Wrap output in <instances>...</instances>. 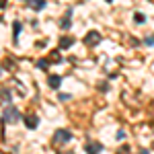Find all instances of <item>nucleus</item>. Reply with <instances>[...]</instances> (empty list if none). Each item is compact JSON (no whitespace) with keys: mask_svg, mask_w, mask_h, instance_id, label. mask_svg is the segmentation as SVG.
<instances>
[{"mask_svg":"<svg viewBox=\"0 0 154 154\" xmlns=\"http://www.w3.org/2000/svg\"><path fill=\"white\" fill-rule=\"evenodd\" d=\"M99 43H101V33H99V31H88V33L84 35V45L95 48Z\"/></svg>","mask_w":154,"mask_h":154,"instance_id":"obj_3","label":"nucleus"},{"mask_svg":"<svg viewBox=\"0 0 154 154\" xmlns=\"http://www.w3.org/2000/svg\"><path fill=\"white\" fill-rule=\"evenodd\" d=\"M35 66L39 68V70H48V68H49V60H48V58L37 60V62H35Z\"/></svg>","mask_w":154,"mask_h":154,"instance_id":"obj_12","label":"nucleus"},{"mask_svg":"<svg viewBox=\"0 0 154 154\" xmlns=\"http://www.w3.org/2000/svg\"><path fill=\"white\" fill-rule=\"evenodd\" d=\"M48 60H49V62H54V64H60V62H62V56H60V51H51Z\"/></svg>","mask_w":154,"mask_h":154,"instance_id":"obj_13","label":"nucleus"},{"mask_svg":"<svg viewBox=\"0 0 154 154\" xmlns=\"http://www.w3.org/2000/svg\"><path fill=\"white\" fill-rule=\"evenodd\" d=\"M0 74H2V68H0Z\"/></svg>","mask_w":154,"mask_h":154,"instance_id":"obj_24","label":"nucleus"},{"mask_svg":"<svg viewBox=\"0 0 154 154\" xmlns=\"http://www.w3.org/2000/svg\"><path fill=\"white\" fill-rule=\"evenodd\" d=\"M115 138H117V140H123V138H125V131H123V130H119L117 134H115Z\"/></svg>","mask_w":154,"mask_h":154,"instance_id":"obj_19","label":"nucleus"},{"mask_svg":"<svg viewBox=\"0 0 154 154\" xmlns=\"http://www.w3.org/2000/svg\"><path fill=\"white\" fill-rule=\"evenodd\" d=\"M0 103H4L6 107H8V103H11V91H8L6 86L0 88Z\"/></svg>","mask_w":154,"mask_h":154,"instance_id":"obj_8","label":"nucleus"},{"mask_svg":"<svg viewBox=\"0 0 154 154\" xmlns=\"http://www.w3.org/2000/svg\"><path fill=\"white\" fill-rule=\"evenodd\" d=\"M48 84H49V88H60V84H62V76H58V74H49V76H48Z\"/></svg>","mask_w":154,"mask_h":154,"instance_id":"obj_7","label":"nucleus"},{"mask_svg":"<svg viewBox=\"0 0 154 154\" xmlns=\"http://www.w3.org/2000/svg\"><path fill=\"white\" fill-rule=\"evenodd\" d=\"M21 31H23V25L19 23V21H14V23H12V41H14V43L19 41V35H21Z\"/></svg>","mask_w":154,"mask_h":154,"instance_id":"obj_9","label":"nucleus"},{"mask_svg":"<svg viewBox=\"0 0 154 154\" xmlns=\"http://www.w3.org/2000/svg\"><path fill=\"white\" fill-rule=\"evenodd\" d=\"M58 154H74V150H60Z\"/></svg>","mask_w":154,"mask_h":154,"instance_id":"obj_20","label":"nucleus"},{"mask_svg":"<svg viewBox=\"0 0 154 154\" xmlns=\"http://www.w3.org/2000/svg\"><path fill=\"white\" fill-rule=\"evenodd\" d=\"M144 43H146V45H154V35H148L144 39Z\"/></svg>","mask_w":154,"mask_h":154,"instance_id":"obj_17","label":"nucleus"},{"mask_svg":"<svg viewBox=\"0 0 154 154\" xmlns=\"http://www.w3.org/2000/svg\"><path fill=\"white\" fill-rule=\"evenodd\" d=\"M152 150H154V142H152Z\"/></svg>","mask_w":154,"mask_h":154,"instance_id":"obj_23","label":"nucleus"},{"mask_svg":"<svg viewBox=\"0 0 154 154\" xmlns=\"http://www.w3.org/2000/svg\"><path fill=\"white\" fill-rule=\"evenodd\" d=\"M99 91L107 93V91H109V84H107V82H101V84H99Z\"/></svg>","mask_w":154,"mask_h":154,"instance_id":"obj_18","label":"nucleus"},{"mask_svg":"<svg viewBox=\"0 0 154 154\" xmlns=\"http://www.w3.org/2000/svg\"><path fill=\"white\" fill-rule=\"evenodd\" d=\"M134 21H136L138 25H142L144 21H146V17H144L142 12H136V14H134Z\"/></svg>","mask_w":154,"mask_h":154,"instance_id":"obj_14","label":"nucleus"},{"mask_svg":"<svg viewBox=\"0 0 154 154\" xmlns=\"http://www.w3.org/2000/svg\"><path fill=\"white\" fill-rule=\"evenodd\" d=\"M58 99H60V101H62V103H66V101H70L72 97L68 95V93H60V95H58Z\"/></svg>","mask_w":154,"mask_h":154,"instance_id":"obj_15","label":"nucleus"},{"mask_svg":"<svg viewBox=\"0 0 154 154\" xmlns=\"http://www.w3.org/2000/svg\"><path fill=\"white\" fill-rule=\"evenodd\" d=\"M117 154H131V150H130V146H121L117 150Z\"/></svg>","mask_w":154,"mask_h":154,"instance_id":"obj_16","label":"nucleus"},{"mask_svg":"<svg viewBox=\"0 0 154 154\" xmlns=\"http://www.w3.org/2000/svg\"><path fill=\"white\" fill-rule=\"evenodd\" d=\"M6 6V0H0V8H4Z\"/></svg>","mask_w":154,"mask_h":154,"instance_id":"obj_21","label":"nucleus"},{"mask_svg":"<svg viewBox=\"0 0 154 154\" xmlns=\"http://www.w3.org/2000/svg\"><path fill=\"white\" fill-rule=\"evenodd\" d=\"M72 140V131L70 130H56V134L51 136L54 144H68Z\"/></svg>","mask_w":154,"mask_h":154,"instance_id":"obj_2","label":"nucleus"},{"mask_svg":"<svg viewBox=\"0 0 154 154\" xmlns=\"http://www.w3.org/2000/svg\"><path fill=\"white\" fill-rule=\"evenodd\" d=\"M23 121H25V125H27L29 130H35L37 125H39V117H37V115H33V113L25 115V117H23Z\"/></svg>","mask_w":154,"mask_h":154,"instance_id":"obj_5","label":"nucleus"},{"mask_svg":"<svg viewBox=\"0 0 154 154\" xmlns=\"http://www.w3.org/2000/svg\"><path fill=\"white\" fill-rule=\"evenodd\" d=\"M19 119H21V111L14 105L4 107V111H2V125L4 123H19Z\"/></svg>","mask_w":154,"mask_h":154,"instance_id":"obj_1","label":"nucleus"},{"mask_svg":"<svg viewBox=\"0 0 154 154\" xmlns=\"http://www.w3.org/2000/svg\"><path fill=\"white\" fill-rule=\"evenodd\" d=\"M74 45V37H60V49H68Z\"/></svg>","mask_w":154,"mask_h":154,"instance_id":"obj_10","label":"nucleus"},{"mask_svg":"<svg viewBox=\"0 0 154 154\" xmlns=\"http://www.w3.org/2000/svg\"><path fill=\"white\" fill-rule=\"evenodd\" d=\"M138 154H150V152H148V150H140Z\"/></svg>","mask_w":154,"mask_h":154,"instance_id":"obj_22","label":"nucleus"},{"mask_svg":"<svg viewBox=\"0 0 154 154\" xmlns=\"http://www.w3.org/2000/svg\"><path fill=\"white\" fill-rule=\"evenodd\" d=\"M27 6L33 8V11H43L48 6V2L45 0H27Z\"/></svg>","mask_w":154,"mask_h":154,"instance_id":"obj_6","label":"nucleus"},{"mask_svg":"<svg viewBox=\"0 0 154 154\" xmlns=\"http://www.w3.org/2000/svg\"><path fill=\"white\" fill-rule=\"evenodd\" d=\"M84 152H86V154L103 152V144H101V142H86V144H84Z\"/></svg>","mask_w":154,"mask_h":154,"instance_id":"obj_4","label":"nucleus"},{"mask_svg":"<svg viewBox=\"0 0 154 154\" xmlns=\"http://www.w3.org/2000/svg\"><path fill=\"white\" fill-rule=\"evenodd\" d=\"M70 14H72V11H68V12H66V17H64V19H62V21H60V27H62V29H64V31H66V29H70V27H72Z\"/></svg>","mask_w":154,"mask_h":154,"instance_id":"obj_11","label":"nucleus"}]
</instances>
